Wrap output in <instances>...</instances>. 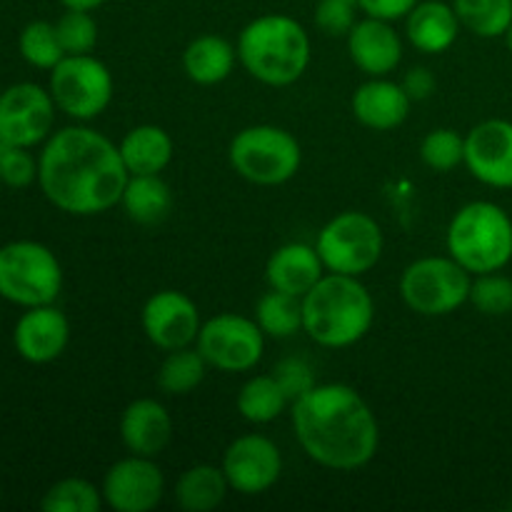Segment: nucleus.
<instances>
[{
  "mask_svg": "<svg viewBox=\"0 0 512 512\" xmlns=\"http://www.w3.org/2000/svg\"><path fill=\"white\" fill-rule=\"evenodd\" d=\"M235 50L243 68L273 88L293 85L310 65V38L290 15L270 13L250 20Z\"/></svg>",
  "mask_w": 512,
  "mask_h": 512,
  "instance_id": "nucleus-4",
  "label": "nucleus"
},
{
  "mask_svg": "<svg viewBox=\"0 0 512 512\" xmlns=\"http://www.w3.org/2000/svg\"><path fill=\"white\" fill-rule=\"evenodd\" d=\"M120 205L133 223L155 225L168 218L173 208V193L160 175H130Z\"/></svg>",
  "mask_w": 512,
  "mask_h": 512,
  "instance_id": "nucleus-25",
  "label": "nucleus"
},
{
  "mask_svg": "<svg viewBox=\"0 0 512 512\" xmlns=\"http://www.w3.org/2000/svg\"><path fill=\"white\" fill-rule=\"evenodd\" d=\"M100 490L115 512H150L163 500L165 475L153 458L130 455L110 465Z\"/></svg>",
  "mask_w": 512,
  "mask_h": 512,
  "instance_id": "nucleus-13",
  "label": "nucleus"
},
{
  "mask_svg": "<svg viewBox=\"0 0 512 512\" xmlns=\"http://www.w3.org/2000/svg\"><path fill=\"white\" fill-rule=\"evenodd\" d=\"M120 438L133 455L155 458L173 438V418L158 400L138 398L120 415Z\"/></svg>",
  "mask_w": 512,
  "mask_h": 512,
  "instance_id": "nucleus-19",
  "label": "nucleus"
},
{
  "mask_svg": "<svg viewBox=\"0 0 512 512\" xmlns=\"http://www.w3.org/2000/svg\"><path fill=\"white\" fill-rule=\"evenodd\" d=\"M350 60L370 78H383L393 73L403 60V40L390 20L365 18L353 25L348 33Z\"/></svg>",
  "mask_w": 512,
  "mask_h": 512,
  "instance_id": "nucleus-18",
  "label": "nucleus"
},
{
  "mask_svg": "<svg viewBox=\"0 0 512 512\" xmlns=\"http://www.w3.org/2000/svg\"><path fill=\"white\" fill-rule=\"evenodd\" d=\"M198 305L180 290H158L143 305V330L160 350L188 348L200 333Z\"/></svg>",
  "mask_w": 512,
  "mask_h": 512,
  "instance_id": "nucleus-15",
  "label": "nucleus"
},
{
  "mask_svg": "<svg viewBox=\"0 0 512 512\" xmlns=\"http://www.w3.org/2000/svg\"><path fill=\"white\" fill-rule=\"evenodd\" d=\"M343 3H353V5H358V0H343Z\"/></svg>",
  "mask_w": 512,
  "mask_h": 512,
  "instance_id": "nucleus-43",
  "label": "nucleus"
},
{
  "mask_svg": "<svg viewBox=\"0 0 512 512\" xmlns=\"http://www.w3.org/2000/svg\"><path fill=\"white\" fill-rule=\"evenodd\" d=\"M65 8L70 10H95L105 3V0H60Z\"/></svg>",
  "mask_w": 512,
  "mask_h": 512,
  "instance_id": "nucleus-41",
  "label": "nucleus"
},
{
  "mask_svg": "<svg viewBox=\"0 0 512 512\" xmlns=\"http://www.w3.org/2000/svg\"><path fill=\"white\" fill-rule=\"evenodd\" d=\"M60 45L65 55H88L98 45V23L90 10H65L55 23Z\"/></svg>",
  "mask_w": 512,
  "mask_h": 512,
  "instance_id": "nucleus-35",
  "label": "nucleus"
},
{
  "mask_svg": "<svg viewBox=\"0 0 512 512\" xmlns=\"http://www.w3.org/2000/svg\"><path fill=\"white\" fill-rule=\"evenodd\" d=\"M68 340V318L58 308H53V303L28 308V313L20 315L13 333L18 355L33 365H45L58 360L65 353V348H68Z\"/></svg>",
  "mask_w": 512,
  "mask_h": 512,
  "instance_id": "nucleus-17",
  "label": "nucleus"
},
{
  "mask_svg": "<svg viewBox=\"0 0 512 512\" xmlns=\"http://www.w3.org/2000/svg\"><path fill=\"white\" fill-rule=\"evenodd\" d=\"M503 38H505V45H508V50H510V53H512V23H510V28L505 30V35H503Z\"/></svg>",
  "mask_w": 512,
  "mask_h": 512,
  "instance_id": "nucleus-42",
  "label": "nucleus"
},
{
  "mask_svg": "<svg viewBox=\"0 0 512 512\" xmlns=\"http://www.w3.org/2000/svg\"><path fill=\"white\" fill-rule=\"evenodd\" d=\"M255 323L270 338H293L303 330V298L270 288L255 303Z\"/></svg>",
  "mask_w": 512,
  "mask_h": 512,
  "instance_id": "nucleus-27",
  "label": "nucleus"
},
{
  "mask_svg": "<svg viewBox=\"0 0 512 512\" xmlns=\"http://www.w3.org/2000/svg\"><path fill=\"white\" fill-rule=\"evenodd\" d=\"M453 8L478 38H500L512 23V0H455Z\"/></svg>",
  "mask_w": 512,
  "mask_h": 512,
  "instance_id": "nucleus-30",
  "label": "nucleus"
},
{
  "mask_svg": "<svg viewBox=\"0 0 512 512\" xmlns=\"http://www.w3.org/2000/svg\"><path fill=\"white\" fill-rule=\"evenodd\" d=\"M375 320L373 295L355 275L328 273L303 295V330L323 348H350Z\"/></svg>",
  "mask_w": 512,
  "mask_h": 512,
  "instance_id": "nucleus-3",
  "label": "nucleus"
},
{
  "mask_svg": "<svg viewBox=\"0 0 512 512\" xmlns=\"http://www.w3.org/2000/svg\"><path fill=\"white\" fill-rule=\"evenodd\" d=\"M445 245L470 275L498 273L512 260L510 215L490 200L463 205L450 220Z\"/></svg>",
  "mask_w": 512,
  "mask_h": 512,
  "instance_id": "nucleus-5",
  "label": "nucleus"
},
{
  "mask_svg": "<svg viewBox=\"0 0 512 512\" xmlns=\"http://www.w3.org/2000/svg\"><path fill=\"white\" fill-rule=\"evenodd\" d=\"M468 303H473L478 313L490 315V318L512 313V280L508 275H500V270L475 275V280L470 283Z\"/></svg>",
  "mask_w": 512,
  "mask_h": 512,
  "instance_id": "nucleus-34",
  "label": "nucleus"
},
{
  "mask_svg": "<svg viewBox=\"0 0 512 512\" xmlns=\"http://www.w3.org/2000/svg\"><path fill=\"white\" fill-rule=\"evenodd\" d=\"M18 48L20 55L33 68L53 70L65 58V50L60 45L58 33H55V23H45V20H33V23L25 25L23 33H20Z\"/></svg>",
  "mask_w": 512,
  "mask_h": 512,
  "instance_id": "nucleus-32",
  "label": "nucleus"
},
{
  "mask_svg": "<svg viewBox=\"0 0 512 512\" xmlns=\"http://www.w3.org/2000/svg\"><path fill=\"white\" fill-rule=\"evenodd\" d=\"M468 270L455 258L430 255L410 263L400 278V295L413 313L425 318L450 315L470 298Z\"/></svg>",
  "mask_w": 512,
  "mask_h": 512,
  "instance_id": "nucleus-8",
  "label": "nucleus"
},
{
  "mask_svg": "<svg viewBox=\"0 0 512 512\" xmlns=\"http://www.w3.org/2000/svg\"><path fill=\"white\" fill-rule=\"evenodd\" d=\"M228 490L230 483L223 468L193 465L175 483V503L188 512H210L223 503Z\"/></svg>",
  "mask_w": 512,
  "mask_h": 512,
  "instance_id": "nucleus-26",
  "label": "nucleus"
},
{
  "mask_svg": "<svg viewBox=\"0 0 512 512\" xmlns=\"http://www.w3.org/2000/svg\"><path fill=\"white\" fill-rule=\"evenodd\" d=\"M103 503V490L95 488L90 480L65 478L43 495L40 508L45 512H98Z\"/></svg>",
  "mask_w": 512,
  "mask_h": 512,
  "instance_id": "nucleus-31",
  "label": "nucleus"
},
{
  "mask_svg": "<svg viewBox=\"0 0 512 512\" xmlns=\"http://www.w3.org/2000/svg\"><path fill=\"white\" fill-rule=\"evenodd\" d=\"M420 158L435 173H450L465 163V138L453 128L430 130L420 145Z\"/></svg>",
  "mask_w": 512,
  "mask_h": 512,
  "instance_id": "nucleus-33",
  "label": "nucleus"
},
{
  "mask_svg": "<svg viewBox=\"0 0 512 512\" xmlns=\"http://www.w3.org/2000/svg\"><path fill=\"white\" fill-rule=\"evenodd\" d=\"M235 173L253 185H283L300 170L303 150L298 138L278 125H250L240 130L228 148Z\"/></svg>",
  "mask_w": 512,
  "mask_h": 512,
  "instance_id": "nucleus-6",
  "label": "nucleus"
},
{
  "mask_svg": "<svg viewBox=\"0 0 512 512\" xmlns=\"http://www.w3.org/2000/svg\"><path fill=\"white\" fill-rule=\"evenodd\" d=\"M458 30V13L453 5L440 3V0H425V3L415 5L408 13V25H405L410 45L428 55H438L453 48L458 40Z\"/></svg>",
  "mask_w": 512,
  "mask_h": 512,
  "instance_id": "nucleus-22",
  "label": "nucleus"
},
{
  "mask_svg": "<svg viewBox=\"0 0 512 512\" xmlns=\"http://www.w3.org/2000/svg\"><path fill=\"white\" fill-rule=\"evenodd\" d=\"M293 430L310 460L330 470H358L380 445L378 418L363 395L343 383L315 385L293 403Z\"/></svg>",
  "mask_w": 512,
  "mask_h": 512,
  "instance_id": "nucleus-2",
  "label": "nucleus"
},
{
  "mask_svg": "<svg viewBox=\"0 0 512 512\" xmlns=\"http://www.w3.org/2000/svg\"><path fill=\"white\" fill-rule=\"evenodd\" d=\"M355 20V5L343 3V0H320L318 8H315V25L323 30L325 35H348L353 30Z\"/></svg>",
  "mask_w": 512,
  "mask_h": 512,
  "instance_id": "nucleus-38",
  "label": "nucleus"
},
{
  "mask_svg": "<svg viewBox=\"0 0 512 512\" xmlns=\"http://www.w3.org/2000/svg\"><path fill=\"white\" fill-rule=\"evenodd\" d=\"M410 95L403 83H393L385 78H373L360 85L353 93V115L365 128L388 133L400 128L410 113Z\"/></svg>",
  "mask_w": 512,
  "mask_h": 512,
  "instance_id": "nucleus-20",
  "label": "nucleus"
},
{
  "mask_svg": "<svg viewBox=\"0 0 512 512\" xmlns=\"http://www.w3.org/2000/svg\"><path fill=\"white\" fill-rule=\"evenodd\" d=\"M0 180L10 188H25L38 180V163L28 148L0 143Z\"/></svg>",
  "mask_w": 512,
  "mask_h": 512,
  "instance_id": "nucleus-36",
  "label": "nucleus"
},
{
  "mask_svg": "<svg viewBox=\"0 0 512 512\" xmlns=\"http://www.w3.org/2000/svg\"><path fill=\"white\" fill-rule=\"evenodd\" d=\"M315 250L328 273L360 278L370 273L383 255V230L373 215L348 210L323 225Z\"/></svg>",
  "mask_w": 512,
  "mask_h": 512,
  "instance_id": "nucleus-9",
  "label": "nucleus"
},
{
  "mask_svg": "<svg viewBox=\"0 0 512 512\" xmlns=\"http://www.w3.org/2000/svg\"><path fill=\"white\" fill-rule=\"evenodd\" d=\"M405 93L410 95V100H425L433 95L435 90V75L428 68H413L408 70L403 80Z\"/></svg>",
  "mask_w": 512,
  "mask_h": 512,
  "instance_id": "nucleus-40",
  "label": "nucleus"
},
{
  "mask_svg": "<svg viewBox=\"0 0 512 512\" xmlns=\"http://www.w3.org/2000/svg\"><path fill=\"white\" fill-rule=\"evenodd\" d=\"M273 375H275V380L280 383V388H283L285 398L290 400V405H293L298 398H303L305 393H310V390L318 385L315 383L313 368H310L303 358L280 360V363L275 365Z\"/></svg>",
  "mask_w": 512,
  "mask_h": 512,
  "instance_id": "nucleus-37",
  "label": "nucleus"
},
{
  "mask_svg": "<svg viewBox=\"0 0 512 512\" xmlns=\"http://www.w3.org/2000/svg\"><path fill=\"white\" fill-rule=\"evenodd\" d=\"M55 100L35 83L10 85L0 93V143L33 148L53 130Z\"/></svg>",
  "mask_w": 512,
  "mask_h": 512,
  "instance_id": "nucleus-12",
  "label": "nucleus"
},
{
  "mask_svg": "<svg viewBox=\"0 0 512 512\" xmlns=\"http://www.w3.org/2000/svg\"><path fill=\"white\" fill-rule=\"evenodd\" d=\"M195 343L210 368H218L223 373H248L263 358L265 333L255 323V318L220 313L200 325Z\"/></svg>",
  "mask_w": 512,
  "mask_h": 512,
  "instance_id": "nucleus-11",
  "label": "nucleus"
},
{
  "mask_svg": "<svg viewBox=\"0 0 512 512\" xmlns=\"http://www.w3.org/2000/svg\"><path fill=\"white\" fill-rule=\"evenodd\" d=\"M465 165L483 185L512 188V123L490 118L465 135Z\"/></svg>",
  "mask_w": 512,
  "mask_h": 512,
  "instance_id": "nucleus-16",
  "label": "nucleus"
},
{
  "mask_svg": "<svg viewBox=\"0 0 512 512\" xmlns=\"http://www.w3.org/2000/svg\"><path fill=\"white\" fill-rule=\"evenodd\" d=\"M220 468L228 478L230 490L240 495H260L278 483L283 473V455L265 435H240L228 445Z\"/></svg>",
  "mask_w": 512,
  "mask_h": 512,
  "instance_id": "nucleus-14",
  "label": "nucleus"
},
{
  "mask_svg": "<svg viewBox=\"0 0 512 512\" xmlns=\"http://www.w3.org/2000/svg\"><path fill=\"white\" fill-rule=\"evenodd\" d=\"M288 403L290 400L285 398L275 375H255L238 393V413L253 425H265L278 420Z\"/></svg>",
  "mask_w": 512,
  "mask_h": 512,
  "instance_id": "nucleus-28",
  "label": "nucleus"
},
{
  "mask_svg": "<svg viewBox=\"0 0 512 512\" xmlns=\"http://www.w3.org/2000/svg\"><path fill=\"white\" fill-rule=\"evenodd\" d=\"M55 108L75 120H93L113 100V73L93 55H65L50 70Z\"/></svg>",
  "mask_w": 512,
  "mask_h": 512,
  "instance_id": "nucleus-10",
  "label": "nucleus"
},
{
  "mask_svg": "<svg viewBox=\"0 0 512 512\" xmlns=\"http://www.w3.org/2000/svg\"><path fill=\"white\" fill-rule=\"evenodd\" d=\"M323 275L325 265L318 250H315V245L305 243L280 245L265 265V278H268L270 288L298 295V298H303Z\"/></svg>",
  "mask_w": 512,
  "mask_h": 512,
  "instance_id": "nucleus-21",
  "label": "nucleus"
},
{
  "mask_svg": "<svg viewBox=\"0 0 512 512\" xmlns=\"http://www.w3.org/2000/svg\"><path fill=\"white\" fill-rule=\"evenodd\" d=\"M118 148L130 175H160L173 160V138L160 125L128 130Z\"/></svg>",
  "mask_w": 512,
  "mask_h": 512,
  "instance_id": "nucleus-23",
  "label": "nucleus"
},
{
  "mask_svg": "<svg viewBox=\"0 0 512 512\" xmlns=\"http://www.w3.org/2000/svg\"><path fill=\"white\" fill-rule=\"evenodd\" d=\"M63 288V268L53 250L35 240H15L0 248V298L23 308L55 303Z\"/></svg>",
  "mask_w": 512,
  "mask_h": 512,
  "instance_id": "nucleus-7",
  "label": "nucleus"
},
{
  "mask_svg": "<svg viewBox=\"0 0 512 512\" xmlns=\"http://www.w3.org/2000/svg\"><path fill=\"white\" fill-rule=\"evenodd\" d=\"M208 360L203 358L198 348H178L170 350L158 370V388L165 395H188L198 388L208 373Z\"/></svg>",
  "mask_w": 512,
  "mask_h": 512,
  "instance_id": "nucleus-29",
  "label": "nucleus"
},
{
  "mask_svg": "<svg viewBox=\"0 0 512 512\" xmlns=\"http://www.w3.org/2000/svg\"><path fill=\"white\" fill-rule=\"evenodd\" d=\"M238 50L220 35H200L183 53V68L193 83L218 85L233 73Z\"/></svg>",
  "mask_w": 512,
  "mask_h": 512,
  "instance_id": "nucleus-24",
  "label": "nucleus"
},
{
  "mask_svg": "<svg viewBox=\"0 0 512 512\" xmlns=\"http://www.w3.org/2000/svg\"><path fill=\"white\" fill-rule=\"evenodd\" d=\"M128 178L118 145L80 125L50 135L38 160L40 190L70 215H98L115 208Z\"/></svg>",
  "mask_w": 512,
  "mask_h": 512,
  "instance_id": "nucleus-1",
  "label": "nucleus"
},
{
  "mask_svg": "<svg viewBox=\"0 0 512 512\" xmlns=\"http://www.w3.org/2000/svg\"><path fill=\"white\" fill-rule=\"evenodd\" d=\"M415 5H418V0H358V8L363 10L365 15L390 20V23L398 18H408V13Z\"/></svg>",
  "mask_w": 512,
  "mask_h": 512,
  "instance_id": "nucleus-39",
  "label": "nucleus"
}]
</instances>
